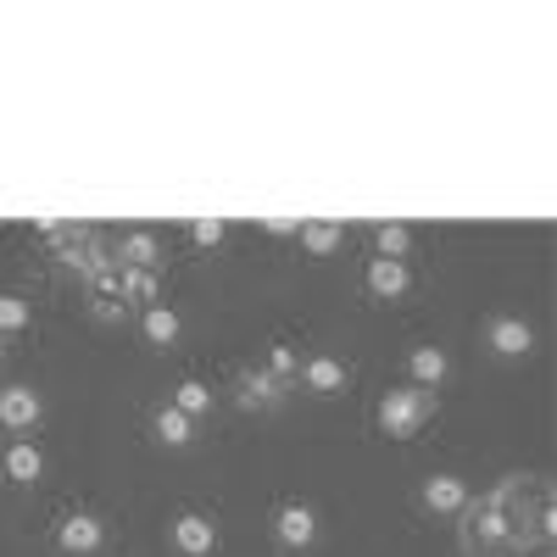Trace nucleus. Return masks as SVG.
Returning <instances> with one entry per match:
<instances>
[{
	"instance_id": "1",
	"label": "nucleus",
	"mask_w": 557,
	"mask_h": 557,
	"mask_svg": "<svg viewBox=\"0 0 557 557\" xmlns=\"http://www.w3.org/2000/svg\"><path fill=\"white\" fill-rule=\"evenodd\" d=\"M435 418V391H418V385H401V391H385V401H380V430L391 435V441H407V435H418Z\"/></svg>"
},
{
	"instance_id": "2",
	"label": "nucleus",
	"mask_w": 557,
	"mask_h": 557,
	"mask_svg": "<svg viewBox=\"0 0 557 557\" xmlns=\"http://www.w3.org/2000/svg\"><path fill=\"white\" fill-rule=\"evenodd\" d=\"M57 546L73 552V557H89V552L107 546V524H101L96 513H73V519L57 524Z\"/></svg>"
},
{
	"instance_id": "3",
	"label": "nucleus",
	"mask_w": 557,
	"mask_h": 557,
	"mask_svg": "<svg viewBox=\"0 0 557 557\" xmlns=\"http://www.w3.org/2000/svg\"><path fill=\"white\" fill-rule=\"evenodd\" d=\"M485 346L496 351V357H530L535 351V330L524 318H491V330H485Z\"/></svg>"
},
{
	"instance_id": "4",
	"label": "nucleus",
	"mask_w": 557,
	"mask_h": 557,
	"mask_svg": "<svg viewBox=\"0 0 557 557\" xmlns=\"http://www.w3.org/2000/svg\"><path fill=\"white\" fill-rule=\"evenodd\" d=\"M39 412H45V401H39L34 385H7V391H0V424H7V430H17V435L34 430Z\"/></svg>"
},
{
	"instance_id": "5",
	"label": "nucleus",
	"mask_w": 557,
	"mask_h": 557,
	"mask_svg": "<svg viewBox=\"0 0 557 557\" xmlns=\"http://www.w3.org/2000/svg\"><path fill=\"white\" fill-rule=\"evenodd\" d=\"M273 535H278V546L301 552V546H312V541H318V513H312V507H301V502L278 507V519H273Z\"/></svg>"
},
{
	"instance_id": "6",
	"label": "nucleus",
	"mask_w": 557,
	"mask_h": 557,
	"mask_svg": "<svg viewBox=\"0 0 557 557\" xmlns=\"http://www.w3.org/2000/svg\"><path fill=\"white\" fill-rule=\"evenodd\" d=\"M173 546H178L184 557H212L218 524H212L207 513H178V519H173Z\"/></svg>"
},
{
	"instance_id": "7",
	"label": "nucleus",
	"mask_w": 557,
	"mask_h": 557,
	"mask_svg": "<svg viewBox=\"0 0 557 557\" xmlns=\"http://www.w3.org/2000/svg\"><path fill=\"white\" fill-rule=\"evenodd\" d=\"M469 480H457V474H430L424 480V507L430 513H469Z\"/></svg>"
},
{
	"instance_id": "8",
	"label": "nucleus",
	"mask_w": 557,
	"mask_h": 557,
	"mask_svg": "<svg viewBox=\"0 0 557 557\" xmlns=\"http://www.w3.org/2000/svg\"><path fill=\"white\" fill-rule=\"evenodd\" d=\"M301 385H307L312 396H341V391H346V362H341V357H330V351L307 357V368H301Z\"/></svg>"
},
{
	"instance_id": "9",
	"label": "nucleus",
	"mask_w": 557,
	"mask_h": 557,
	"mask_svg": "<svg viewBox=\"0 0 557 557\" xmlns=\"http://www.w3.org/2000/svg\"><path fill=\"white\" fill-rule=\"evenodd\" d=\"M407 285H412L407 262H396V257H374V262H368V290H374L380 301H396V296H407Z\"/></svg>"
},
{
	"instance_id": "10",
	"label": "nucleus",
	"mask_w": 557,
	"mask_h": 557,
	"mask_svg": "<svg viewBox=\"0 0 557 557\" xmlns=\"http://www.w3.org/2000/svg\"><path fill=\"white\" fill-rule=\"evenodd\" d=\"M39 474H45V451L34 441H12L7 446V480L12 485H34Z\"/></svg>"
},
{
	"instance_id": "11",
	"label": "nucleus",
	"mask_w": 557,
	"mask_h": 557,
	"mask_svg": "<svg viewBox=\"0 0 557 557\" xmlns=\"http://www.w3.org/2000/svg\"><path fill=\"white\" fill-rule=\"evenodd\" d=\"M407 368H412V385L418 391H435L441 380H446V351L441 346H412V357H407Z\"/></svg>"
},
{
	"instance_id": "12",
	"label": "nucleus",
	"mask_w": 557,
	"mask_h": 557,
	"mask_svg": "<svg viewBox=\"0 0 557 557\" xmlns=\"http://www.w3.org/2000/svg\"><path fill=\"white\" fill-rule=\"evenodd\" d=\"M296 235H301V246H307L312 257H330V251L346 240V228L330 223V218H307V223H296Z\"/></svg>"
},
{
	"instance_id": "13",
	"label": "nucleus",
	"mask_w": 557,
	"mask_h": 557,
	"mask_svg": "<svg viewBox=\"0 0 557 557\" xmlns=\"http://www.w3.org/2000/svg\"><path fill=\"white\" fill-rule=\"evenodd\" d=\"M157 257H162V246H157L151 228H134L117 246V268H157Z\"/></svg>"
},
{
	"instance_id": "14",
	"label": "nucleus",
	"mask_w": 557,
	"mask_h": 557,
	"mask_svg": "<svg viewBox=\"0 0 557 557\" xmlns=\"http://www.w3.org/2000/svg\"><path fill=\"white\" fill-rule=\"evenodd\" d=\"M117 296L157 307V273H151V268H117Z\"/></svg>"
},
{
	"instance_id": "15",
	"label": "nucleus",
	"mask_w": 557,
	"mask_h": 557,
	"mask_svg": "<svg viewBox=\"0 0 557 557\" xmlns=\"http://www.w3.org/2000/svg\"><path fill=\"white\" fill-rule=\"evenodd\" d=\"M139 330H146L151 346H173V341H178V312H173V307H146Z\"/></svg>"
},
{
	"instance_id": "16",
	"label": "nucleus",
	"mask_w": 557,
	"mask_h": 557,
	"mask_svg": "<svg viewBox=\"0 0 557 557\" xmlns=\"http://www.w3.org/2000/svg\"><path fill=\"white\" fill-rule=\"evenodd\" d=\"M168 407H178L184 418H201V412H212V385H207V380H184Z\"/></svg>"
},
{
	"instance_id": "17",
	"label": "nucleus",
	"mask_w": 557,
	"mask_h": 557,
	"mask_svg": "<svg viewBox=\"0 0 557 557\" xmlns=\"http://www.w3.org/2000/svg\"><path fill=\"white\" fill-rule=\"evenodd\" d=\"M157 435H162L168 446H190V441H196V418H184L178 407H162V412H157Z\"/></svg>"
},
{
	"instance_id": "18",
	"label": "nucleus",
	"mask_w": 557,
	"mask_h": 557,
	"mask_svg": "<svg viewBox=\"0 0 557 557\" xmlns=\"http://www.w3.org/2000/svg\"><path fill=\"white\" fill-rule=\"evenodd\" d=\"M374 240H380V257H396V262H401L407 246H412V228H407V223H380Z\"/></svg>"
},
{
	"instance_id": "19",
	"label": "nucleus",
	"mask_w": 557,
	"mask_h": 557,
	"mask_svg": "<svg viewBox=\"0 0 557 557\" xmlns=\"http://www.w3.org/2000/svg\"><path fill=\"white\" fill-rule=\"evenodd\" d=\"M240 401H246V407L278 401V380H273V374H246V380H240Z\"/></svg>"
},
{
	"instance_id": "20",
	"label": "nucleus",
	"mask_w": 557,
	"mask_h": 557,
	"mask_svg": "<svg viewBox=\"0 0 557 557\" xmlns=\"http://www.w3.org/2000/svg\"><path fill=\"white\" fill-rule=\"evenodd\" d=\"M28 318H34V307H28L23 296H0V335L28 330Z\"/></svg>"
},
{
	"instance_id": "21",
	"label": "nucleus",
	"mask_w": 557,
	"mask_h": 557,
	"mask_svg": "<svg viewBox=\"0 0 557 557\" xmlns=\"http://www.w3.org/2000/svg\"><path fill=\"white\" fill-rule=\"evenodd\" d=\"M223 235H228L223 218H196V223H190V240H196V246H218Z\"/></svg>"
},
{
	"instance_id": "22",
	"label": "nucleus",
	"mask_w": 557,
	"mask_h": 557,
	"mask_svg": "<svg viewBox=\"0 0 557 557\" xmlns=\"http://www.w3.org/2000/svg\"><path fill=\"white\" fill-rule=\"evenodd\" d=\"M268 374H273V380L301 374V368H296V351H290V346H273V351H268Z\"/></svg>"
},
{
	"instance_id": "23",
	"label": "nucleus",
	"mask_w": 557,
	"mask_h": 557,
	"mask_svg": "<svg viewBox=\"0 0 557 557\" xmlns=\"http://www.w3.org/2000/svg\"><path fill=\"white\" fill-rule=\"evenodd\" d=\"M262 228H268V235H296V223H290V218H268Z\"/></svg>"
},
{
	"instance_id": "24",
	"label": "nucleus",
	"mask_w": 557,
	"mask_h": 557,
	"mask_svg": "<svg viewBox=\"0 0 557 557\" xmlns=\"http://www.w3.org/2000/svg\"><path fill=\"white\" fill-rule=\"evenodd\" d=\"M0 357H7V341H0Z\"/></svg>"
}]
</instances>
